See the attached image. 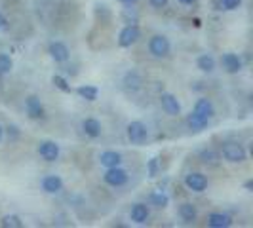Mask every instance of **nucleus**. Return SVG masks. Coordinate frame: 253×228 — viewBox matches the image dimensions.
<instances>
[{"instance_id":"6e6552de","label":"nucleus","mask_w":253,"mask_h":228,"mask_svg":"<svg viewBox=\"0 0 253 228\" xmlns=\"http://www.w3.org/2000/svg\"><path fill=\"white\" fill-rule=\"evenodd\" d=\"M38 154L46 162H55L59 158V145L55 141H40L38 145Z\"/></svg>"},{"instance_id":"72a5a7b5","label":"nucleus","mask_w":253,"mask_h":228,"mask_svg":"<svg viewBox=\"0 0 253 228\" xmlns=\"http://www.w3.org/2000/svg\"><path fill=\"white\" fill-rule=\"evenodd\" d=\"M122 4H126V6H131V4H135V2H139V0H120Z\"/></svg>"},{"instance_id":"473e14b6","label":"nucleus","mask_w":253,"mask_h":228,"mask_svg":"<svg viewBox=\"0 0 253 228\" xmlns=\"http://www.w3.org/2000/svg\"><path fill=\"white\" fill-rule=\"evenodd\" d=\"M177 2H181V4H185V6H192L196 0H177Z\"/></svg>"},{"instance_id":"cd10ccee","label":"nucleus","mask_w":253,"mask_h":228,"mask_svg":"<svg viewBox=\"0 0 253 228\" xmlns=\"http://www.w3.org/2000/svg\"><path fill=\"white\" fill-rule=\"evenodd\" d=\"M240 4H242V0H221V8H223V10H228V12L240 8Z\"/></svg>"},{"instance_id":"5701e85b","label":"nucleus","mask_w":253,"mask_h":228,"mask_svg":"<svg viewBox=\"0 0 253 228\" xmlns=\"http://www.w3.org/2000/svg\"><path fill=\"white\" fill-rule=\"evenodd\" d=\"M76 93L82 99H86V101H95L97 95H99V89L95 88V86H80V88L76 89Z\"/></svg>"},{"instance_id":"6ab92c4d","label":"nucleus","mask_w":253,"mask_h":228,"mask_svg":"<svg viewBox=\"0 0 253 228\" xmlns=\"http://www.w3.org/2000/svg\"><path fill=\"white\" fill-rule=\"evenodd\" d=\"M124 88L129 89V91H139L143 88V76L137 71L126 73V76H124Z\"/></svg>"},{"instance_id":"ddd939ff","label":"nucleus","mask_w":253,"mask_h":228,"mask_svg":"<svg viewBox=\"0 0 253 228\" xmlns=\"http://www.w3.org/2000/svg\"><path fill=\"white\" fill-rule=\"evenodd\" d=\"M221 65H223V69L227 71L228 75H236V73H240L242 71V59L236 55V53H232V51L223 53Z\"/></svg>"},{"instance_id":"b1692460","label":"nucleus","mask_w":253,"mask_h":228,"mask_svg":"<svg viewBox=\"0 0 253 228\" xmlns=\"http://www.w3.org/2000/svg\"><path fill=\"white\" fill-rule=\"evenodd\" d=\"M0 227H4V228H23V227H25V223L21 221V217H17V215H4V217H2V221H0Z\"/></svg>"},{"instance_id":"f704fd0d","label":"nucleus","mask_w":253,"mask_h":228,"mask_svg":"<svg viewBox=\"0 0 253 228\" xmlns=\"http://www.w3.org/2000/svg\"><path fill=\"white\" fill-rule=\"evenodd\" d=\"M2 139H4V129H2V126H0V143H2Z\"/></svg>"},{"instance_id":"20e7f679","label":"nucleus","mask_w":253,"mask_h":228,"mask_svg":"<svg viewBox=\"0 0 253 228\" xmlns=\"http://www.w3.org/2000/svg\"><path fill=\"white\" fill-rule=\"evenodd\" d=\"M149 51H151L152 57L162 59V57H168V55H169L171 44H169V40H168L164 35H154V37H151V40H149Z\"/></svg>"},{"instance_id":"0eeeda50","label":"nucleus","mask_w":253,"mask_h":228,"mask_svg":"<svg viewBox=\"0 0 253 228\" xmlns=\"http://www.w3.org/2000/svg\"><path fill=\"white\" fill-rule=\"evenodd\" d=\"M141 37V31L137 25H126L122 31H120V35H118V44L122 46V48H129L131 44H135Z\"/></svg>"},{"instance_id":"2f4dec72","label":"nucleus","mask_w":253,"mask_h":228,"mask_svg":"<svg viewBox=\"0 0 253 228\" xmlns=\"http://www.w3.org/2000/svg\"><path fill=\"white\" fill-rule=\"evenodd\" d=\"M244 187H246V190H248V192H252V190H253V181H252V179H250V181H246V185H244Z\"/></svg>"},{"instance_id":"aec40b11","label":"nucleus","mask_w":253,"mask_h":228,"mask_svg":"<svg viewBox=\"0 0 253 228\" xmlns=\"http://www.w3.org/2000/svg\"><path fill=\"white\" fill-rule=\"evenodd\" d=\"M200 160H202V164L210 165V167H219L221 164V154L213 149H204L200 152Z\"/></svg>"},{"instance_id":"a211bd4d","label":"nucleus","mask_w":253,"mask_h":228,"mask_svg":"<svg viewBox=\"0 0 253 228\" xmlns=\"http://www.w3.org/2000/svg\"><path fill=\"white\" fill-rule=\"evenodd\" d=\"M99 164L103 167H116V165L122 164V154L116 151H105L99 156Z\"/></svg>"},{"instance_id":"7c9ffc66","label":"nucleus","mask_w":253,"mask_h":228,"mask_svg":"<svg viewBox=\"0 0 253 228\" xmlns=\"http://www.w3.org/2000/svg\"><path fill=\"white\" fill-rule=\"evenodd\" d=\"M149 4H151L152 8H164L166 4H168V0H149Z\"/></svg>"},{"instance_id":"423d86ee","label":"nucleus","mask_w":253,"mask_h":228,"mask_svg":"<svg viewBox=\"0 0 253 228\" xmlns=\"http://www.w3.org/2000/svg\"><path fill=\"white\" fill-rule=\"evenodd\" d=\"M192 114H194V116H198L200 120H204V122H208V124H210V120H211V118H213V114H215V109H213V105H211V101H210V99L202 97V99H198V101L194 103Z\"/></svg>"},{"instance_id":"1a4fd4ad","label":"nucleus","mask_w":253,"mask_h":228,"mask_svg":"<svg viewBox=\"0 0 253 228\" xmlns=\"http://www.w3.org/2000/svg\"><path fill=\"white\" fill-rule=\"evenodd\" d=\"M185 187L192 192H204L208 189V177L200 171H192L185 177Z\"/></svg>"},{"instance_id":"4468645a","label":"nucleus","mask_w":253,"mask_h":228,"mask_svg":"<svg viewBox=\"0 0 253 228\" xmlns=\"http://www.w3.org/2000/svg\"><path fill=\"white\" fill-rule=\"evenodd\" d=\"M179 217H181V221L185 223V225H194L196 223V219H198V209H196V205L190 202H183L179 205L177 209Z\"/></svg>"},{"instance_id":"c85d7f7f","label":"nucleus","mask_w":253,"mask_h":228,"mask_svg":"<svg viewBox=\"0 0 253 228\" xmlns=\"http://www.w3.org/2000/svg\"><path fill=\"white\" fill-rule=\"evenodd\" d=\"M147 171H149V177H156L158 175V158H151L149 160Z\"/></svg>"},{"instance_id":"7ed1b4c3","label":"nucleus","mask_w":253,"mask_h":228,"mask_svg":"<svg viewBox=\"0 0 253 228\" xmlns=\"http://www.w3.org/2000/svg\"><path fill=\"white\" fill-rule=\"evenodd\" d=\"M126 135H127V141L131 145H145L147 139H149V129H147V126L143 122L135 120V122H129L127 124Z\"/></svg>"},{"instance_id":"2eb2a0df","label":"nucleus","mask_w":253,"mask_h":228,"mask_svg":"<svg viewBox=\"0 0 253 228\" xmlns=\"http://www.w3.org/2000/svg\"><path fill=\"white\" fill-rule=\"evenodd\" d=\"M42 190L44 192H48V194H57V192H61L63 190V179L59 177V175H46V177L42 179Z\"/></svg>"},{"instance_id":"4be33fe9","label":"nucleus","mask_w":253,"mask_h":228,"mask_svg":"<svg viewBox=\"0 0 253 228\" xmlns=\"http://www.w3.org/2000/svg\"><path fill=\"white\" fill-rule=\"evenodd\" d=\"M196 67H198L202 73H213V71H215V59H213V55H210V53L200 55V57L196 59Z\"/></svg>"},{"instance_id":"f03ea898","label":"nucleus","mask_w":253,"mask_h":228,"mask_svg":"<svg viewBox=\"0 0 253 228\" xmlns=\"http://www.w3.org/2000/svg\"><path fill=\"white\" fill-rule=\"evenodd\" d=\"M103 181L109 187H113V189H120V187L127 185L129 175H127L126 169H122L120 165H116V167H107V171L103 173Z\"/></svg>"},{"instance_id":"f8f14e48","label":"nucleus","mask_w":253,"mask_h":228,"mask_svg":"<svg viewBox=\"0 0 253 228\" xmlns=\"http://www.w3.org/2000/svg\"><path fill=\"white\" fill-rule=\"evenodd\" d=\"M149 217H151V211H149V205L147 203H133L131 209H129V219L135 223V225H145L149 223Z\"/></svg>"},{"instance_id":"bb28decb","label":"nucleus","mask_w":253,"mask_h":228,"mask_svg":"<svg viewBox=\"0 0 253 228\" xmlns=\"http://www.w3.org/2000/svg\"><path fill=\"white\" fill-rule=\"evenodd\" d=\"M51 82L55 84V88H57V89H61L63 93H71V91H73V88H71V84H69V82L65 80L63 76L55 75V76H53V78H51Z\"/></svg>"},{"instance_id":"39448f33","label":"nucleus","mask_w":253,"mask_h":228,"mask_svg":"<svg viewBox=\"0 0 253 228\" xmlns=\"http://www.w3.org/2000/svg\"><path fill=\"white\" fill-rule=\"evenodd\" d=\"M25 113L31 120H42L46 116V111H44V105L38 99L37 95H29L25 99Z\"/></svg>"},{"instance_id":"9b49d317","label":"nucleus","mask_w":253,"mask_h":228,"mask_svg":"<svg viewBox=\"0 0 253 228\" xmlns=\"http://www.w3.org/2000/svg\"><path fill=\"white\" fill-rule=\"evenodd\" d=\"M160 105H162L164 113L169 114V116H179L181 114V103L177 101V97L173 93H162L160 95Z\"/></svg>"},{"instance_id":"dca6fc26","label":"nucleus","mask_w":253,"mask_h":228,"mask_svg":"<svg viewBox=\"0 0 253 228\" xmlns=\"http://www.w3.org/2000/svg\"><path fill=\"white\" fill-rule=\"evenodd\" d=\"M82 129H84V133L88 135L89 139H97V137H101V133H103L101 122L95 120V118H86V120L82 122Z\"/></svg>"},{"instance_id":"f3484780","label":"nucleus","mask_w":253,"mask_h":228,"mask_svg":"<svg viewBox=\"0 0 253 228\" xmlns=\"http://www.w3.org/2000/svg\"><path fill=\"white\" fill-rule=\"evenodd\" d=\"M208 227H211V228L232 227V217L227 215V213H210V215H208Z\"/></svg>"},{"instance_id":"412c9836","label":"nucleus","mask_w":253,"mask_h":228,"mask_svg":"<svg viewBox=\"0 0 253 228\" xmlns=\"http://www.w3.org/2000/svg\"><path fill=\"white\" fill-rule=\"evenodd\" d=\"M149 202H151V205L158 207V209H164V207H168V203H169V198H168V194L162 192V190H154V192L149 194Z\"/></svg>"},{"instance_id":"a878e982","label":"nucleus","mask_w":253,"mask_h":228,"mask_svg":"<svg viewBox=\"0 0 253 228\" xmlns=\"http://www.w3.org/2000/svg\"><path fill=\"white\" fill-rule=\"evenodd\" d=\"M13 61L8 53H0V75H8L12 71Z\"/></svg>"},{"instance_id":"393cba45","label":"nucleus","mask_w":253,"mask_h":228,"mask_svg":"<svg viewBox=\"0 0 253 228\" xmlns=\"http://www.w3.org/2000/svg\"><path fill=\"white\" fill-rule=\"evenodd\" d=\"M187 124H189V127L192 129V131H202L204 127L208 126V122H204V120H200L198 116H194V114L190 113L189 118H187Z\"/></svg>"},{"instance_id":"c756f323","label":"nucleus","mask_w":253,"mask_h":228,"mask_svg":"<svg viewBox=\"0 0 253 228\" xmlns=\"http://www.w3.org/2000/svg\"><path fill=\"white\" fill-rule=\"evenodd\" d=\"M10 27V21H8V17L4 15V13H0V31H6Z\"/></svg>"},{"instance_id":"f257e3e1","label":"nucleus","mask_w":253,"mask_h":228,"mask_svg":"<svg viewBox=\"0 0 253 228\" xmlns=\"http://www.w3.org/2000/svg\"><path fill=\"white\" fill-rule=\"evenodd\" d=\"M221 156H223L227 162H230V164H242V162H246L248 152H246V149L242 147L240 143L227 141V143H223V147H221Z\"/></svg>"},{"instance_id":"9d476101","label":"nucleus","mask_w":253,"mask_h":228,"mask_svg":"<svg viewBox=\"0 0 253 228\" xmlns=\"http://www.w3.org/2000/svg\"><path fill=\"white\" fill-rule=\"evenodd\" d=\"M48 53H50V57L55 63H67L69 57H71V51H69V48L65 46L63 42H50Z\"/></svg>"}]
</instances>
